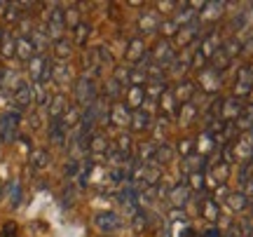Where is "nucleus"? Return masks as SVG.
I'll return each mask as SVG.
<instances>
[{
  "mask_svg": "<svg viewBox=\"0 0 253 237\" xmlns=\"http://www.w3.org/2000/svg\"><path fill=\"white\" fill-rule=\"evenodd\" d=\"M73 96L78 101V108H87L89 103L99 99V87H96V82L87 78V75H80L78 80H75V87H73Z\"/></svg>",
  "mask_w": 253,
  "mask_h": 237,
  "instance_id": "nucleus-1",
  "label": "nucleus"
},
{
  "mask_svg": "<svg viewBox=\"0 0 253 237\" xmlns=\"http://www.w3.org/2000/svg\"><path fill=\"white\" fill-rule=\"evenodd\" d=\"M45 28H47V36H49L52 43H56V40L63 38V31H66V9H63L61 5H52Z\"/></svg>",
  "mask_w": 253,
  "mask_h": 237,
  "instance_id": "nucleus-2",
  "label": "nucleus"
},
{
  "mask_svg": "<svg viewBox=\"0 0 253 237\" xmlns=\"http://www.w3.org/2000/svg\"><path fill=\"white\" fill-rule=\"evenodd\" d=\"M176 49H173L171 40H160L155 49H150V59H153L155 66H160L162 71H167L169 66L173 64V59H176Z\"/></svg>",
  "mask_w": 253,
  "mask_h": 237,
  "instance_id": "nucleus-3",
  "label": "nucleus"
},
{
  "mask_svg": "<svg viewBox=\"0 0 253 237\" xmlns=\"http://www.w3.org/2000/svg\"><path fill=\"white\" fill-rule=\"evenodd\" d=\"M19 125H21V113L17 110H9L0 118V141L2 143H12L17 139V132H19Z\"/></svg>",
  "mask_w": 253,
  "mask_h": 237,
  "instance_id": "nucleus-4",
  "label": "nucleus"
},
{
  "mask_svg": "<svg viewBox=\"0 0 253 237\" xmlns=\"http://www.w3.org/2000/svg\"><path fill=\"white\" fill-rule=\"evenodd\" d=\"M52 61L47 59L45 54H36L31 61H28V73L33 78V82H42L45 85L49 78H52Z\"/></svg>",
  "mask_w": 253,
  "mask_h": 237,
  "instance_id": "nucleus-5",
  "label": "nucleus"
},
{
  "mask_svg": "<svg viewBox=\"0 0 253 237\" xmlns=\"http://www.w3.org/2000/svg\"><path fill=\"white\" fill-rule=\"evenodd\" d=\"M150 56V49L145 47V43H143V38H131L129 43H126V49H125V59L129 61V64H134V66H138V64H143L145 59Z\"/></svg>",
  "mask_w": 253,
  "mask_h": 237,
  "instance_id": "nucleus-6",
  "label": "nucleus"
},
{
  "mask_svg": "<svg viewBox=\"0 0 253 237\" xmlns=\"http://www.w3.org/2000/svg\"><path fill=\"white\" fill-rule=\"evenodd\" d=\"M12 101H14V106H17V113L19 110L31 108V106L36 103V99H33V85H28V82H17L14 90H12Z\"/></svg>",
  "mask_w": 253,
  "mask_h": 237,
  "instance_id": "nucleus-7",
  "label": "nucleus"
},
{
  "mask_svg": "<svg viewBox=\"0 0 253 237\" xmlns=\"http://www.w3.org/2000/svg\"><path fill=\"white\" fill-rule=\"evenodd\" d=\"M129 122H131V110L126 108L125 103H113L110 106V113H108V125L113 127H129Z\"/></svg>",
  "mask_w": 253,
  "mask_h": 237,
  "instance_id": "nucleus-8",
  "label": "nucleus"
},
{
  "mask_svg": "<svg viewBox=\"0 0 253 237\" xmlns=\"http://www.w3.org/2000/svg\"><path fill=\"white\" fill-rule=\"evenodd\" d=\"M242 99H237V96H227L223 99V108H220V122H235L239 115H242Z\"/></svg>",
  "mask_w": 253,
  "mask_h": 237,
  "instance_id": "nucleus-9",
  "label": "nucleus"
},
{
  "mask_svg": "<svg viewBox=\"0 0 253 237\" xmlns=\"http://www.w3.org/2000/svg\"><path fill=\"white\" fill-rule=\"evenodd\" d=\"M94 226L101 233H113V230H118L122 226V219H120L118 214H113V211H101V214L94 216Z\"/></svg>",
  "mask_w": 253,
  "mask_h": 237,
  "instance_id": "nucleus-10",
  "label": "nucleus"
},
{
  "mask_svg": "<svg viewBox=\"0 0 253 237\" xmlns=\"http://www.w3.org/2000/svg\"><path fill=\"white\" fill-rule=\"evenodd\" d=\"M199 19H195L192 24H188V26H181L178 28V33H176V43L183 47V49H188V47L195 45V40H197L199 36Z\"/></svg>",
  "mask_w": 253,
  "mask_h": 237,
  "instance_id": "nucleus-11",
  "label": "nucleus"
},
{
  "mask_svg": "<svg viewBox=\"0 0 253 237\" xmlns=\"http://www.w3.org/2000/svg\"><path fill=\"white\" fill-rule=\"evenodd\" d=\"M220 78H223V73H218V71H213V68H204L202 73H199V87L207 92V94H213V92H218V87H220Z\"/></svg>",
  "mask_w": 253,
  "mask_h": 237,
  "instance_id": "nucleus-12",
  "label": "nucleus"
},
{
  "mask_svg": "<svg viewBox=\"0 0 253 237\" xmlns=\"http://www.w3.org/2000/svg\"><path fill=\"white\" fill-rule=\"evenodd\" d=\"M160 24H162V17L155 9H145V12H141V17H138V28L143 33H157Z\"/></svg>",
  "mask_w": 253,
  "mask_h": 237,
  "instance_id": "nucleus-13",
  "label": "nucleus"
},
{
  "mask_svg": "<svg viewBox=\"0 0 253 237\" xmlns=\"http://www.w3.org/2000/svg\"><path fill=\"white\" fill-rule=\"evenodd\" d=\"M125 106L129 110H138V108H143L145 106V87H136V85H131V87H126L125 92Z\"/></svg>",
  "mask_w": 253,
  "mask_h": 237,
  "instance_id": "nucleus-14",
  "label": "nucleus"
},
{
  "mask_svg": "<svg viewBox=\"0 0 253 237\" xmlns=\"http://www.w3.org/2000/svg\"><path fill=\"white\" fill-rule=\"evenodd\" d=\"M49 143L56 148L68 146V129L61 120H52V125H49Z\"/></svg>",
  "mask_w": 253,
  "mask_h": 237,
  "instance_id": "nucleus-15",
  "label": "nucleus"
},
{
  "mask_svg": "<svg viewBox=\"0 0 253 237\" xmlns=\"http://www.w3.org/2000/svg\"><path fill=\"white\" fill-rule=\"evenodd\" d=\"M71 108L68 106V99H66V94H54L52 99H49V103H47V113H49V120H61L63 115H66V110Z\"/></svg>",
  "mask_w": 253,
  "mask_h": 237,
  "instance_id": "nucleus-16",
  "label": "nucleus"
},
{
  "mask_svg": "<svg viewBox=\"0 0 253 237\" xmlns=\"http://www.w3.org/2000/svg\"><path fill=\"white\" fill-rule=\"evenodd\" d=\"M225 7H227V2H218V0H211V2H207V5H204V9H202V12L197 14L199 24H202V21H218V19L223 17Z\"/></svg>",
  "mask_w": 253,
  "mask_h": 237,
  "instance_id": "nucleus-17",
  "label": "nucleus"
},
{
  "mask_svg": "<svg viewBox=\"0 0 253 237\" xmlns=\"http://www.w3.org/2000/svg\"><path fill=\"white\" fill-rule=\"evenodd\" d=\"M173 99L178 101V103H190L192 101V96L197 94V87H195V82H190V80H181L176 87H173Z\"/></svg>",
  "mask_w": 253,
  "mask_h": 237,
  "instance_id": "nucleus-18",
  "label": "nucleus"
},
{
  "mask_svg": "<svg viewBox=\"0 0 253 237\" xmlns=\"http://www.w3.org/2000/svg\"><path fill=\"white\" fill-rule=\"evenodd\" d=\"M220 45H223V43H220V38H218L216 31H209L207 36L202 38V43H199V52L207 56V61H209V59L220 49Z\"/></svg>",
  "mask_w": 253,
  "mask_h": 237,
  "instance_id": "nucleus-19",
  "label": "nucleus"
},
{
  "mask_svg": "<svg viewBox=\"0 0 253 237\" xmlns=\"http://www.w3.org/2000/svg\"><path fill=\"white\" fill-rule=\"evenodd\" d=\"M129 127L134 129V132H148V129L153 127V118H150V110H145V108L131 110V122H129Z\"/></svg>",
  "mask_w": 253,
  "mask_h": 237,
  "instance_id": "nucleus-20",
  "label": "nucleus"
},
{
  "mask_svg": "<svg viewBox=\"0 0 253 237\" xmlns=\"http://www.w3.org/2000/svg\"><path fill=\"white\" fill-rule=\"evenodd\" d=\"M190 195H192V190L188 188V183H181L169 190V202H171L173 209H183V204L190 200Z\"/></svg>",
  "mask_w": 253,
  "mask_h": 237,
  "instance_id": "nucleus-21",
  "label": "nucleus"
},
{
  "mask_svg": "<svg viewBox=\"0 0 253 237\" xmlns=\"http://www.w3.org/2000/svg\"><path fill=\"white\" fill-rule=\"evenodd\" d=\"M89 153L94 157L106 155V153H108V137H106L103 132H91V137H89Z\"/></svg>",
  "mask_w": 253,
  "mask_h": 237,
  "instance_id": "nucleus-22",
  "label": "nucleus"
},
{
  "mask_svg": "<svg viewBox=\"0 0 253 237\" xmlns=\"http://www.w3.org/2000/svg\"><path fill=\"white\" fill-rule=\"evenodd\" d=\"M36 47L31 43V38H17V49H14V56L21 59V61H31L36 56Z\"/></svg>",
  "mask_w": 253,
  "mask_h": 237,
  "instance_id": "nucleus-23",
  "label": "nucleus"
},
{
  "mask_svg": "<svg viewBox=\"0 0 253 237\" xmlns=\"http://www.w3.org/2000/svg\"><path fill=\"white\" fill-rule=\"evenodd\" d=\"M14 49H17V38L12 36L9 31H2L0 33V56L2 59H12Z\"/></svg>",
  "mask_w": 253,
  "mask_h": 237,
  "instance_id": "nucleus-24",
  "label": "nucleus"
},
{
  "mask_svg": "<svg viewBox=\"0 0 253 237\" xmlns=\"http://www.w3.org/2000/svg\"><path fill=\"white\" fill-rule=\"evenodd\" d=\"M52 80L56 85H68L73 80V73H71V66L66 64V61H59V64L52 66Z\"/></svg>",
  "mask_w": 253,
  "mask_h": 237,
  "instance_id": "nucleus-25",
  "label": "nucleus"
},
{
  "mask_svg": "<svg viewBox=\"0 0 253 237\" xmlns=\"http://www.w3.org/2000/svg\"><path fill=\"white\" fill-rule=\"evenodd\" d=\"M31 43H33V47H36V52L45 54V49L49 47V36H47V28H42V26L33 28V33H31Z\"/></svg>",
  "mask_w": 253,
  "mask_h": 237,
  "instance_id": "nucleus-26",
  "label": "nucleus"
},
{
  "mask_svg": "<svg viewBox=\"0 0 253 237\" xmlns=\"http://www.w3.org/2000/svg\"><path fill=\"white\" fill-rule=\"evenodd\" d=\"M225 202H227V207H230L232 211H246V209H249V202H251V200H249V197H246L242 190H235V192H230V195H227Z\"/></svg>",
  "mask_w": 253,
  "mask_h": 237,
  "instance_id": "nucleus-27",
  "label": "nucleus"
},
{
  "mask_svg": "<svg viewBox=\"0 0 253 237\" xmlns=\"http://www.w3.org/2000/svg\"><path fill=\"white\" fill-rule=\"evenodd\" d=\"M204 167H207V157H204V155H197V153H192V155L185 157V162H183V172H185V174L204 172Z\"/></svg>",
  "mask_w": 253,
  "mask_h": 237,
  "instance_id": "nucleus-28",
  "label": "nucleus"
},
{
  "mask_svg": "<svg viewBox=\"0 0 253 237\" xmlns=\"http://www.w3.org/2000/svg\"><path fill=\"white\" fill-rule=\"evenodd\" d=\"M230 64H232V59L223 52V49H218L216 54L209 59V68H213V71H218V73H223V71H227L230 68Z\"/></svg>",
  "mask_w": 253,
  "mask_h": 237,
  "instance_id": "nucleus-29",
  "label": "nucleus"
},
{
  "mask_svg": "<svg viewBox=\"0 0 253 237\" xmlns=\"http://www.w3.org/2000/svg\"><path fill=\"white\" fill-rule=\"evenodd\" d=\"M52 49H54V56L59 59V61H66V59L73 54V43L68 40V38H61V40L52 43Z\"/></svg>",
  "mask_w": 253,
  "mask_h": 237,
  "instance_id": "nucleus-30",
  "label": "nucleus"
},
{
  "mask_svg": "<svg viewBox=\"0 0 253 237\" xmlns=\"http://www.w3.org/2000/svg\"><path fill=\"white\" fill-rule=\"evenodd\" d=\"M202 216L207 221H218L220 219V207H218V202L213 200V197H209V200L202 202Z\"/></svg>",
  "mask_w": 253,
  "mask_h": 237,
  "instance_id": "nucleus-31",
  "label": "nucleus"
},
{
  "mask_svg": "<svg viewBox=\"0 0 253 237\" xmlns=\"http://www.w3.org/2000/svg\"><path fill=\"white\" fill-rule=\"evenodd\" d=\"M199 115V108L190 101V103H183L181 108H178V120H181V125H192V120Z\"/></svg>",
  "mask_w": 253,
  "mask_h": 237,
  "instance_id": "nucleus-32",
  "label": "nucleus"
},
{
  "mask_svg": "<svg viewBox=\"0 0 253 237\" xmlns=\"http://www.w3.org/2000/svg\"><path fill=\"white\" fill-rule=\"evenodd\" d=\"M28 162L33 169H45L47 164H49V153L42 150V148H36V150H31V157H28Z\"/></svg>",
  "mask_w": 253,
  "mask_h": 237,
  "instance_id": "nucleus-33",
  "label": "nucleus"
},
{
  "mask_svg": "<svg viewBox=\"0 0 253 237\" xmlns=\"http://www.w3.org/2000/svg\"><path fill=\"white\" fill-rule=\"evenodd\" d=\"M89 33H91V26L87 24V21H80L78 26L73 28V40H75V45H80V47L87 45V38H89Z\"/></svg>",
  "mask_w": 253,
  "mask_h": 237,
  "instance_id": "nucleus-34",
  "label": "nucleus"
},
{
  "mask_svg": "<svg viewBox=\"0 0 253 237\" xmlns=\"http://www.w3.org/2000/svg\"><path fill=\"white\" fill-rule=\"evenodd\" d=\"M220 49H223L230 59H237V56L242 54V49H244V43H242V40H237V38H227L225 43L220 45Z\"/></svg>",
  "mask_w": 253,
  "mask_h": 237,
  "instance_id": "nucleus-35",
  "label": "nucleus"
},
{
  "mask_svg": "<svg viewBox=\"0 0 253 237\" xmlns=\"http://www.w3.org/2000/svg\"><path fill=\"white\" fill-rule=\"evenodd\" d=\"M173 160V148L167 146V143H157V148H155V162L160 164V167H164V164H169Z\"/></svg>",
  "mask_w": 253,
  "mask_h": 237,
  "instance_id": "nucleus-36",
  "label": "nucleus"
},
{
  "mask_svg": "<svg viewBox=\"0 0 253 237\" xmlns=\"http://www.w3.org/2000/svg\"><path fill=\"white\" fill-rule=\"evenodd\" d=\"M122 92H125V87H122L118 80H113V78H110V80L106 82V87H103V96L118 103V99L122 96Z\"/></svg>",
  "mask_w": 253,
  "mask_h": 237,
  "instance_id": "nucleus-37",
  "label": "nucleus"
},
{
  "mask_svg": "<svg viewBox=\"0 0 253 237\" xmlns=\"http://www.w3.org/2000/svg\"><path fill=\"white\" fill-rule=\"evenodd\" d=\"M178 28L181 26H178L173 19H162V24H160V31H157V33H162V40H171V38H176Z\"/></svg>",
  "mask_w": 253,
  "mask_h": 237,
  "instance_id": "nucleus-38",
  "label": "nucleus"
},
{
  "mask_svg": "<svg viewBox=\"0 0 253 237\" xmlns=\"http://www.w3.org/2000/svg\"><path fill=\"white\" fill-rule=\"evenodd\" d=\"M230 176V164H225L223 160H218V164H213V179H216L218 186H223Z\"/></svg>",
  "mask_w": 253,
  "mask_h": 237,
  "instance_id": "nucleus-39",
  "label": "nucleus"
},
{
  "mask_svg": "<svg viewBox=\"0 0 253 237\" xmlns=\"http://www.w3.org/2000/svg\"><path fill=\"white\" fill-rule=\"evenodd\" d=\"M33 99H36L38 106H47L52 96H47V90L42 82H33Z\"/></svg>",
  "mask_w": 253,
  "mask_h": 237,
  "instance_id": "nucleus-40",
  "label": "nucleus"
},
{
  "mask_svg": "<svg viewBox=\"0 0 253 237\" xmlns=\"http://www.w3.org/2000/svg\"><path fill=\"white\" fill-rule=\"evenodd\" d=\"M5 19H7V21H21V19H24L21 5H19V2H9L7 9H5Z\"/></svg>",
  "mask_w": 253,
  "mask_h": 237,
  "instance_id": "nucleus-41",
  "label": "nucleus"
},
{
  "mask_svg": "<svg viewBox=\"0 0 253 237\" xmlns=\"http://www.w3.org/2000/svg\"><path fill=\"white\" fill-rule=\"evenodd\" d=\"M115 150H120L122 155H126V157H131L129 153H131V137L129 134H120L118 137V148Z\"/></svg>",
  "mask_w": 253,
  "mask_h": 237,
  "instance_id": "nucleus-42",
  "label": "nucleus"
},
{
  "mask_svg": "<svg viewBox=\"0 0 253 237\" xmlns=\"http://www.w3.org/2000/svg\"><path fill=\"white\" fill-rule=\"evenodd\" d=\"M7 192H9V200H12V207H19V202H21V186H19V181L9 183Z\"/></svg>",
  "mask_w": 253,
  "mask_h": 237,
  "instance_id": "nucleus-43",
  "label": "nucleus"
},
{
  "mask_svg": "<svg viewBox=\"0 0 253 237\" xmlns=\"http://www.w3.org/2000/svg\"><path fill=\"white\" fill-rule=\"evenodd\" d=\"M190 190H202L204 188V172H195L190 174V183H188Z\"/></svg>",
  "mask_w": 253,
  "mask_h": 237,
  "instance_id": "nucleus-44",
  "label": "nucleus"
},
{
  "mask_svg": "<svg viewBox=\"0 0 253 237\" xmlns=\"http://www.w3.org/2000/svg\"><path fill=\"white\" fill-rule=\"evenodd\" d=\"M129 71H131V68H125V66H118V68H115V73H113V80H118L120 85H122V87H129Z\"/></svg>",
  "mask_w": 253,
  "mask_h": 237,
  "instance_id": "nucleus-45",
  "label": "nucleus"
},
{
  "mask_svg": "<svg viewBox=\"0 0 253 237\" xmlns=\"http://www.w3.org/2000/svg\"><path fill=\"white\" fill-rule=\"evenodd\" d=\"M80 24V12H78V7H71V9H66V26H71L75 28Z\"/></svg>",
  "mask_w": 253,
  "mask_h": 237,
  "instance_id": "nucleus-46",
  "label": "nucleus"
},
{
  "mask_svg": "<svg viewBox=\"0 0 253 237\" xmlns=\"http://www.w3.org/2000/svg\"><path fill=\"white\" fill-rule=\"evenodd\" d=\"M80 169H82V162H80V160H71V162L66 164V176H71V179H78Z\"/></svg>",
  "mask_w": 253,
  "mask_h": 237,
  "instance_id": "nucleus-47",
  "label": "nucleus"
},
{
  "mask_svg": "<svg viewBox=\"0 0 253 237\" xmlns=\"http://www.w3.org/2000/svg\"><path fill=\"white\" fill-rule=\"evenodd\" d=\"M178 150L188 157V155H192V153H195V146H192V141H190V139H183V141H178Z\"/></svg>",
  "mask_w": 253,
  "mask_h": 237,
  "instance_id": "nucleus-48",
  "label": "nucleus"
},
{
  "mask_svg": "<svg viewBox=\"0 0 253 237\" xmlns=\"http://www.w3.org/2000/svg\"><path fill=\"white\" fill-rule=\"evenodd\" d=\"M73 197H75V188H68V190L63 192V202H61V204H63V207H71Z\"/></svg>",
  "mask_w": 253,
  "mask_h": 237,
  "instance_id": "nucleus-49",
  "label": "nucleus"
},
{
  "mask_svg": "<svg viewBox=\"0 0 253 237\" xmlns=\"http://www.w3.org/2000/svg\"><path fill=\"white\" fill-rule=\"evenodd\" d=\"M171 221H181V223H185L188 221V214L183 209H171Z\"/></svg>",
  "mask_w": 253,
  "mask_h": 237,
  "instance_id": "nucleus-50",
  "label": "nucleus"
},
{
  "mask_svg": "<svg viewBox=\"0 0 253 237\" xmlns=\"http://www.w3.org/2000/svg\"><path fill=\"white\" fill-rule=\"evenodd\" d=\"M2 237H17V228H14L12 223H7V226L2 228Z\"/></svg>",
  "mask_w": 253,
  "mask_h": 237,
  "instance_id": "nucleus-51",
  "label": "nucleus"
},
{
  "mask_svg": "<svg viewBox=\"0 0 253 237\" xmlns=\"http://www.w3.org/2000/svg\"><path fill=\"white\" fill-rule=\"evenodd\" d=\"M242 52H246V54H253V36L244 43V49H242Z\"/></svg>",
  "mask_w": 253,
  "mask_h": 237,
  "instance_id": "nucleus-52",
  "label": "nucleus"
},
{
  "mask_svg": "<svg viewBox=\"0 0 253 237\" xmlns=\"http://www.w3.org/2000/svg\"><path fill=\"white\" fill-rule=\"evenodd\" d=\"M204 237H223V233H220L218 228H209L207 233H204Z\"/></svg>",
  "mask_w": 253,
  "mask_h": 237,
  "instance_id": "nucleus-53",
  "label": "nucleus"
},
{
  "mask_svg": "<svg viewBox=\"0 0 253 237\" xmlns=\"http://www.w3.org/2000/svg\"><path fill=\"white\" fill-rule=\"evenodd\" d=\"M5 87V68H0V90Z\"/></svg>",
  "mask_w": 253,
  "mask_h": 237,
  "instance_id": "nucleus-54",
  "label": "nucleus"
},
{
  "mask_svg": "<svg viewBox=\"0 0 253 237\" xmlns=\"http://www.w3.org/2000/svg\"><path fill=\"white\" fill-rule=\"evenodd\" d=\"M7 5H9V2H2V0H0V14H5V9H7Z\"/></svg>",
  "mask_w": 253,
  "mask_h": 237,
  "instance_id": "nucleus-55",
  "label": "nucleus"
}]
</instances>
